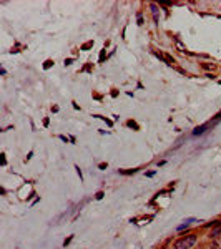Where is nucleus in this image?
Returning a JSON list of instances; mask_svg holds the SVG:
<instances>
[{
    "instance_id": "obj_6",
    "label": "nucleus",
    "mask_w": 221,
    "mask_h": 249,
    "mask_svg": "<svg viewBox=\"0 0 221 249\" xmlns=\"http://www.w3.org/2000/svg\"><path fill=\"white\" fill-rule=\"evenodd\" d=\"M165 61H166L168 65H173V63H175V58H173V56H170L168 53H165Z\"/></svg>"
},
{
    "instance_id": "obj_18",
    "label": "nucleus",
    "mask_w": 221,
    "mask_h": 249,
    "mask_svg": "<svg viewBox=\"0 0 221 249\" xmlns=\"http://www.w3.org/2000/svg\"><path fill=\"white\" fill-rule=\"evenodd\" d=\"M218 248H220V244H218V243H213V246H211V249H218Z\"/></svg>"
},
{
    "instance_id": "obj_13",
    "label": "nucleus",
    "mask_w": 221,
    "mask_h": 249,
    "mask_svg": "<svg viewBox=\"0 0 221 249\" xmlns=\"http://www.w3.org/2000/svg\"><path fill=\"white\" fill-rule=\"evenodd\" d=\"M98 168H100V169H107V163H100V164H98Z\"/></svg>"
},
{
    "instance_id": "obj_14",
    "label": "nucleus",
    "mask_w": 221,
    "mask_h": 249,
    "mask_svg": "<svg viewBox=\"0 0 221 249\" xmlns=\"http://www.w3.org/2000/svg\"><path fill=\"white\" fill-rule=\"evenodd\" d=\"M103 196H105V194H103V191H98V193H97V199H102Z\"/></svg>"
},
{
    "instance_id": "obj_16",
    "label": "nucleus",
    "mask_w": 221,
    "mask_h": 249,
    "mask_svg": "<svg viewBox=\"0 0 221 249\" xmlns=\"http://www.w3.org/2000/svg\"><path fill=\"white\" fill-rule=\"evenodd\" d=\"M75 168H77V173H78V176H80V179H83V176H82V171H80V168H78V166H75Z\"/></svg>"
},
{
    "instance_id": "obj_2",
    "label": "nucleus",
    "mask_w": 221,
    "mask_h": 249,
    "mask_svg": "<svg viewBox=\"0 0 221 249\" xmlns=\"http://www.w3.org/2000/svg\"><path fill=\"white\" fill-rule=\"evenodd\" d=\"M195 221H196L195 218H188V219H185V221H183V224H180V226L176 228V231H183V229L188 228V226H190L191 223H195Z\"/></svg>"
},
{
    "instance_id": "obj_3",
    "label": "nucleus",
    "mask_w": 221,
    "mask_h": 249,
    "mask_svg": "<svg viewBox=\"0 0 221 249\" xmlns=\"http://www.w3.org/2000/svg\"><path fill=\"white\" fill-rule=\"evenodd\" d=\"M220 234H221V226H216V228L210 233V238H211V239H216Z\"/></svg>"
},
{
    "instance_id": "obj_1",
    "label": "nucleus",
    "mask_w": 221,
    "mask_h": 249,
    "mask_svg": "<svg viewBox=\"0 0 221 249\" xmlns=\"http://www.w3.org/2000/svg\"><path fill=\"white\" fill-rule=\"evenodd\" d=\"M196 241H198L196 234H188L185 238L178 239V241L173 244V249H191L196 244Z\"/></svg>"
},
{
    "instance_id": "obj_17",
    "label": "nucleus",
    "mask_w": 221,
    "mask_h": 249,
    "mask_svg": "<svg viewBox=\"0 0 221 249\" xmlns=\"http://www.w3.org/2000/svg\"><path fill=\"white\" fill-rule=\"evenodd\" d=\"M60 140H63V141H65V143H67V141H68V138H67V136H65V135H60Z\"/></svg>"
},
{
    "instance_id": "obj_19",
    "label": "nucleus",
    "mask_w": 221,
    "mask_h": 249,
    "mask_svg": "<svg viewBox=\"0 0 221 249\" xmlns=\"http://www.w3.org/2000/svg\"><path fill=\"white\" fill-rule=\"evenodd\" d=\"M141 23H143V18H141V15L138 13V25H141Z\"/></svg>"
},
{
    "instance_id": "obj_11",
    "label": "nucleus",
    "mask_w": 221,
    "mask_h": 249,
    "mask_svg": "<svg viewBox=\"0 0 221 249\" xmlns=\"http://www.w3.org/2000/svg\"><path fill=\"white\" fill-rule=\"evenodd\" d=\"M92 45H93V42H87V43L82 47V50H85V48H88V47H92Z\"/></svg>"
},
{
    "instance_id": "obj_10",
    "label": "nucleus",
    "mask_w": 221,
    "mask_h": 249,
    "mask_svg": "<svg viewBox=\"0 0 221 249\" xmlns=\"http://www.w3.org/2000/svg\"><path fill=\"white\" fill-rule=\"evenodd\" d=\"M50 65H53V60H47V61H45V65H43V68H48Z\"/></svg>"
},
{
    "instance_id": "obj_4",
    "label": "nucleus",
    "mask_w": 221,
    "mask_h": 249,
    "mask_svg": "<svg viewBox=\"0 0 221 249\" xmlns=\"http://www.w3.org/2000/svg\"><path fill=\"white\" fill-rule=\"evenodd\" d=\"M206 128H208V123H206V125H201V126H198L195 131H193V135H195V136H198V135H201V133L206 131Z\"/></svg>"
},
{
    "instance_id": "obj_12",
    "label": "nucleus",
    "mask_w": 221,
    "mask_h": 249,
    "mask_svg": "<svg viewBox=\"0 0 221 249\" xmlns=\"http://www.w3.org/2000/svg\"><path fill=\"white\" fill-rule=\"evenodd\" d=\"M203 68H205V70H210V68H213V65H208V63H203Z\"/></svg>"
},
{
    "instance_id": "obj_5",
    "label": "nucleus",
    "mask_w": 221,
    "mask_h": 249,
    "mask_svg": "<svg viewBox=\"0 0 221 249\" xmlns=\"http://www.w3.org/2000/svg\"><path fill=\"white\" fill-rule=\"evenodd\" d=\"M175 45H176V48H178V51H186L185 47H183V43H181L178 38H175Z\"/></svg>"
},
{
    "instance_id": "obj_20",
    "label": "nucleus",
    "mask_w": 221,
    "mask_h": 249,
    "mask_svg": "<svg viewBox=\"0 0 221 249\" xmlns=\"http://www.w3.org/2000/svg\"><path fill=\"white\" fill-rule=\"evenodd\" d=\"M48 123H50L48 121V118H45V120H43V126H48Z\"/></svg>"
},
{
    "instance_id": "obj_8",
    "label": "nucleus",
    "mask_w": 221,
    "mask_h": 249,
    "mask_svg": "<svg viewBox=\"0 0 221 249\" xmlns=\"http://www.w3.org/2000/svg\"><path fill=\"white\" fill-rule=\"evenodd\" d=\"M128 126H130V128H135V130H140V126L133 121V120H130V121H128Z\"/></svg>"
},
{
    "instance_id": "obj_9",
    "label": "nucleus",
    "mask_w": 221,
    "mask_h": 249,
    "mask_svg": "<svg viewBox=\"0 0 221 249\" xmlns=\"http://www.w3.org/2000/svg\"><path fill=\"white\" fill-rule=\"evenodd\" d=\"M151 12H153V15H155V20H158V18H156V12H158V8H156V5H155V4H151Z\"/></svg>"
},
{
    "instance_id": "obj_7",
    "label": "nucleus",
    "mask_w": 221,
    "mask_h": 249,
    "mask_svg": "<svg viewBox=\"0 0 221 249\" xmlns=\"http://www.w3.org/2000/svg\"><path fill=\"white\" fill-rule=\"evenodd\" d=\"M120 173L121 174H133V173H136V169H120Z\"/></svg>"
},
{
    "instance_id": "obj_15",
    "label": "nucleus",
    "mask_w": 221,
    "mask_h": 249,
    "mask_svg": "<svg viewBox=\"0 0 221 249\" xmlns=\"http://www.w3.org/2000/svg\"><path fill=\"white\" fill-rule=\"evenodd\" d=\"M72 239H73V236H70V238H68V239H65V243H63V246H67V244L70 243V241H72Z\"/></svg>"
}]
</instances>
